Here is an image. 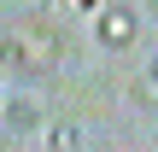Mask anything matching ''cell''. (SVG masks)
I'll return each instance as SVG.
<instances>
[{
  "instance_id": "cell-4",
  "label": "cell",
  "mask_w": 158,
  "mask_h": 152,
  "mask_svg": "<svg viewBox=\"0 0 158 152\" xmlns=\"http://www.w3.org/2000/svg\"><path fill=\"white\" fill-rule=\"evenodd\" d=\"M6 123H12V135H29V129L41 123V111H35L29 100H12V105H6Z\"/></svg>"
},
{
  "instance_id": "cell-5",
  "label": "cell",
  "mask_w": 158,
  "mask_h": 152,
  "mask_svg": "<svg viewBox=\"0 0 158 152\" xmlns=\"http://www.w3.org/2000/svg\"><path fill=\"white\" fill-rule=\"evenodd\" d=\"M135 105H141V111H152V70H141V76H135Z\"/></svg>"
},
{
  "instance_id": "cell-1",
  "label": "cell",
  "mask_w": 158,
  "mask_h": 152,
  "mask_svg": "<svg viewBox=\"0 0 158 152\" xmlns=\"http://www.w3.org/2000/svg\"><path fill=\"white\" fill-rule=\"evenodd\" d=\"M0 59H6L12 70H41V76H47V70L59 64V35L41 29V23H35V29H12V35L0 41Z\"/></svg>"
},
{
  "instance_id": "cell-2",
  "label": "cell",
  "mask_w": 158,
  "mask_h": 152,
  "mask_svg": "<svg viewBox=\"0 0 158 152\" xmlns=\"http://www.w3.org/2000/svg\"><path fill=\"white\" fill-rule=\"evenodd\" d=\"M135 29H141L135 6H106V18H100V41H106V47H129Z\"/></svg>"
},
{
  "instance_id": "cell-6",
  "label": "cell",
  "mask_w": 158,
  "mask_h": 152,
  "mask_svg": "<svg viewBox=\"0 0 158 152\" xmlns=\"http://www.w3.org/2000/svg\"><path fill=\"white\" fill-rule=\"evenodd\" d=\"M70 6H76V12H88V6H100V0H70Z\"/></svg>"
},
{
  "instance_id": "cell-3",
  "label": "cell",
  "mask_w": 158,
  "mask_h": 152,
  "mask_svg": "<svg viewBox=\"0 0 158 152\" xmlns=\"http://www.w3.org/2000/svg\"><path fill=\"white\" fill-rule=\"evenodd\" d=\"M47 152H82V129L76 123H53L47 129Z\"/></svg>"
}]
</instances>
